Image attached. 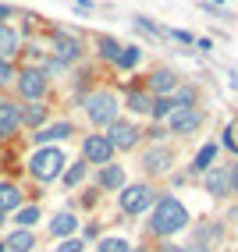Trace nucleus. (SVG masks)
Here are the masks:
<instances>
[{"instance_id": "1", "label": "nucleus", "mask_w": 238, "mask_h": 252, "mask_svg": "<svg viewBox=\"0 0 238 252\" xmlns=\"http://www.w3.org/2000/svg\"><path fill=\"white\" fill-rule=\"evenodd\" d=\"M153 231L157 234H174V231H181L185 224H189V210H185L174 195H164L157 206H153Z\"/></svg>"}, {"instance_id": "2", "label": "nucleus", "mask_w": 238, "mask_h": 252, "mask_svg": "<svg viewBox=\"0 0 238 252\" xmlns=\"http://www.w3.org/2000/svg\"><path fill=\"white\" fill-rule=\"evenodd\" d=\"M29 171H32L36 181H54L64 171V153L54 149V146H43V149H36V157L29 160Z\"/></svg>"}, {"instance_id": "3", "label": "nucleus", "mask_w": 238, "mask_h": 252, "mask_svg": "<svg viewBox=\"0 0 238 252\" xmlns=\"http://www.w3.org/2000/svg\"><path fill=\"white\" fill-rule=\"evenodd\" d=\"M86 114H89L93 125H114L117 121V99H114V93H107V89L93 93L86 99Z\"/></svg>"}, {"instance_id": "4", "label": "nucleus", "mask_w": 238, "mask_h": 252, "mask_svg": "<svg viewBox=\"0 0 238 252\" xmlns=\"http://www.w3.org/2000/svg\"><path fill=\"white\" fill-rule=\"evenodd\" d=\"M157 203V192L149 189V185H125L121 189V210L125 213H142Z\"/></svg>"}, {"instance_id": "5", "label": "nucleus", "mask_w": 238, "mask_h": 252, "mask_svg": "<svg viewBox=\"0 0 238 252\" xmlns=\"http://www.w3.org/2000/svg\"><path fill=\"white\" fill-rule=\"evenodd\" d=\"M82 153H86V160L89 163H110V157H114V146H110V139L107 135H86V142H82Z\"/></svg>"}, {"instance_id": "6", "label": "nucleus", "mask_w": 238, "mask_h": 252, "mask_svg": "<svg viewBox=\"0 0 238 252\" xmlns=\"http://www.w3.org/2000/svg\"><path fill=\"white\" fill-rule=\"evenodd\" d=\"M18 93L25 96V99H36L46 93V71H39V68H29V71H22L18 75Z\"/></svg>"}, {"instance_id": "7", "label": "nucleus", "mask_w": 238, "mask_h": 252, "mask_svg": "<svg viewBox=\"0 0 238 252\" xmlns=\"http://www.w3.org/2000/svg\"><path fill=\"white\" fill-rule=\"evenodd\" d=\"M107 139H110V146H114V149H132L135 142L142 139V131L135 128L132 121H114V125H110V135H107Z\"/></svg>"}, {"instance_id": "8", "label": "nucleus", "mask_w": 238, "mask_h": 252, "mask_svg": "<svg viewBox=\"0 0 238 252\" xmlns=\"http://www.w3.org/2000/svg\"><path fill=\"white\" fill-rule=\"evenodd\" d=\"M199 125H203V114H199L196 107L174 110V114H171V131H178V135H185V131H196Z\"/></svg>"}, {"instance_id": "9", "label": "nucleus", "mask_w": 238, "mask_h": 252, "mask_svg": "<svg viewBox=\"0 0 238 252\" xmlns=\"http://www.w3.org/2000/svg\"><path fill=\"white\" fill-rule=\"evenodd\" d=\"M206 192L210 195H228L231 192V171L228 167H210L206 171Z\"/></svg>"}, {"instance_id": "10", "label": "nucleus", "mask_w": 238, "mask_h": 252, "mask_svg": "<svg viewBox=\"0 0 238 252\" xmlns=\"http://www.w3.org/2000/svg\"><path fill=\"white\" fill-rule=\"evenodd\" d=\"M54 46H57V61H61V64L78 61V54H82V50H78V39L68 36V32H57V36H54Z\"/></svg>"}, {"instance_id": "11", "label": "nucleus", "mask_w": 238, "mask_h": 252, "mask_svg": "<svg viewBox=\"0 0 238 252\" xmlns=\"http://www.w3.org/2000/svg\"><path fill=\"white\" fill-rule=\"evenodd\" d=\"M18 125H22V107H14V103H7V99H4V103H0V139L11 135Z\"/></svg>"}, {"instance_id": "12", "label": "nucleus", "mask_w": 238, "mask_h": 252, "mask_svg": "<svg viewBox=\"0 0 238 252\" xmlns=\"http://www.w3.org/2000/svg\"><path fill=\"white\" fill-rule=\"evenodd\" d=\"M142 167L149 174H164L167 167H171V153H167V149H149V153L142 157Z\"/></svg>"}, {"instance_id": "13", "label": "nucleus", "mask_w": 238, "mask_h": 252, "mask_svg": "<svg viewBox=\"0 0 238 252\" xmlns=\"http://www.w3.org/2000/svg\"><path fill=\"white\" fill-rule=\"evenodd\" d=\"M71 125H68V121H61V125H50V128H43V131H36V135H32V139H36V142H57V139H68V135H71Z\"/></svg>"}, {"instance_id": "14", "label": "nucleus", "mask_w": 238, "mask_h": 252, "mask_svg": "<svg viewBox=\"0 0 238 252\" xmlns=\"http://www.w3.org/2000/svg\"><path fill=\"white\" fill-rule=\"evenodd\" d=\"M7 210H22V192L14 185L0 181V213H7Z\"/></svg>"}, {"instance_id": "15", "label": "nucleus", "mask_w": 238, "mask_h": 252, "mask_svg": "<svg viewBox=\"0 0 238 252\" xmlns=\"http://www.w3.org/2000/svg\"><path fill=\"white\" fill-rule=\"evenodd\" d=\"M100 189H125V171L117 163H107L100 171Z\"/></svg>"}, {"instance_id": "16", "label": "nucleus", "mask_w": 238, "mask_h": 252, "mask_svg": "<svg viewBox=\"0 0 238 252\" xmlns=\"http://www.w3.org/2000/svg\"><path fill=\"white\" fill-rule=\"evenodd\" d=\"M75 227H78L75 213H57L54 220H50V231H54V234H61V238H68V234H75Z\"/></svg>"}, {"instance_id": "17", "label": "nucleus", "mask_w": 238, "mask_h": 252, "mask_svg": "<svg viewBox=\"0 0 238 252\" xmlns=\"http://www.w3.org/2000/svg\"><path fill=\"white\" fill-rule=\"evenodd\" d=\"M14 50H18V32L7 29V25H0V61H7Z\"/></svg>"}, {"instance_id": "18", "label": "nucleus", "mask_w": 238, "mask_h": 252, "mask_svg": "<svg viewBox=\"0 0 238 252\" xmlns=\"http://www.w3.org/2000/svg\"><path fill=\"white\" fill-rule=\"evenodd\" d=\"M32 245H36L32 231H14L11 238H7V249H11V252H32Z\"/></svg>"}, {"instance_id": "19", "label": "nucleus", "mask_w": 238, "mask_h": 252, "mask_svg": "<svg viewBox=\"0 0 238 252\" xmlns=\"http://www.w3.org/2000/svg\"><path fill=\"white\" fill-rule=\"evenodd\" d=\"M46 121V107H39V103H29V107H22V125H43Z\"/></svg>"}, {"instance_id": "20", "label": "nucleus", "mask_w": 238, "mask_h": 252, "mask_svg": "<svg viewBox=\"0 0 238 252\" xmlns=\"http://www.w3.org/2000/svg\"><path fill=\"white\" fill-rule=\"evenodd\" d=\"M149 86L157 89V93H171V89L178 86V78H174L171 71H153V78H149Z\"/></svg>"}, {"instance_id": "21", "label": "nucleus", "mask_w": 238, "mask_h": 252, "mask_svg": "<svg viewBox=\"0 0 238 252\" xmlns=\"http://www.w3.org/2000/svg\"><path fill=\"white\" fill-rule=\"evenodd\" d=\"M142 61V50L139 46H121V57H117V68H135Z\"/></svg>"}, {"instance_id": "22", "label": "nucleus", "mask_w": 238, "mask_h": 252, "mask_svg": "<svg viewBox=\"0 0 238 252\" xmlns=\"http://www.w3.org/2000/svg\"><path fill=\"white\" fill-rule=\"evenodd\" d=\"M178 107H174V99H167V96H160V99H153V107H149V114L153 117H157V121H160V117H171Z\"/></svg>"}, {"instance_id": "23", "label": "nucleus", "mask_w": 238, "mask_h": 252, "mask_svg": "<svg viewBox=\"0 0 238 252\" xmlns=\"http://www.w3.org/2000/svg\"><path fill=\"white\" fill-rule=\"evenodd\" d=\"M213 160H217V146L210 142V146H203V149H199V157H196V171H210Z\"/></svg>"}, {"instance_id": "24", "label": "nucleus", "mask_w": 238, "mask_h": 252, "mask_svg": "<svg viewBox=\"0 0 238 252\" xmlns=\"http://www.w3.org/2000/svg\"><path fill=\"white\" fill-rule=\"evenodd\" d=\"M100 54L117 64V57H121V46H117V39H110V36H100Z\"/></svg>"}, {"instance_id": "25", "label": "nucleus", "mask_w": 238, "mask_h": 252, "mask_svg": "<svg viewBox=\"0 0 238 252\" xmlns=\"http://www.w3.org/2000/svg\"><path fill=\"white\" fill-rule=\"evenodd\" d=\"M128 107H132V114H146L153 103H149L146 93H128Z\"/></svg>"}, {"instance_id": "26", "label": "nucleus", "mask_w": 238, "mask_h": 252, "mask_svg": "<svg viewBox=\"0 0 238 252\" xmlns=\"http://www.w3.org/2000/svg\"><path fill=\"white\" fill-rule=\"evenodd\" d=\"M82 178H86V163H71V167L64 171V185H68V189H75Z\"/></svg>"}, {"instance_id": "27", "label": "nucleus", "mask_w": 238, "mask_h": 252, "mask_svg": "<svg viewBox=\"0 0 238 252\" xmlns=\"http://www.w3.org/2000/svg\"><path fill=\"white\" fill-rule=\"evenodd\" d=\"M36 220H39V210H36V206H22V210H18V224H22V231H29Z\"/></svg>"}, {"instance_id": "28", "label": "nucleus", "mask_w": 238, "mask_h": 252, "mask_svg": "<svg viewBox=\"0 0 238 252\" xmlns=\"http://www.w3.org/2000/svg\"><path fill=\"white\" fill-rule=\"evenodd\" d=\"M100 252H128V245L121 238H107L103 245H100Z\"/></svg>"}, {"instance_id": "29", "label": "nucleus", "mask_w": 238, "mask_h": 252, "mask_svg": "<svg viewBox=\"0 0 238 252\" xmlns=\"http://www.w3.org/2000/svg\"><path fill=\"white\" fill-rule=\"evenodd\" d=\"M57 252H82V242H78V238H64Z\"/></svg>"}, {"instance_id": "30", "label": "nucleus", "mask_w": 238, "mask_h": 252, "mask_svg": "<svg viewBox=\"0 0 238 252\" xmlns=\"http://www.w3.org/2000/svg\"><path fill=\"white\" fill-rule=\"evenodd\" d=\"M11 78H14V71H11V64H7V61H0V86H7Z\"/></svg>"}, {"instance_id": "31", "label": "nucleus", "mask_w": 238, "mask_h": 252, "mask_svg": "<svg viewBox=\"0 0 238 252\" xmlns=\"http://www.w3.org/2000/svg\"><path fill=\"white\" fill-rule=\"evenodd\" d=\"M174 39H181V43H196L192 32H174Z\"/></svg>"}, {"instance_id": "32", "label": "nucleus", "mask_w": 238, "mask_h": 252, "mask_svg": "<svg viewBox=\"0 0 238 252\" xmlns=\"http://www.w3.org/2000/svg\"><path fill=\"white\" fill-rule=\"evenodd\" d=\"M231 192H238V163L231 167Z\"/></svg>"}, {"instance_id": "33", "label": "nucleus", "mask_w": 238, "mask_h": 252, "mask_svg": "<svg viewBox=\"0 0 238 252\" xmlns=\"http://www.w3.org/2000/svg\"><path fill=\"white\" fill-rule=\"evenodd\" d=\"M7 14H11V7H4V4H0V25H4V18H7Z\"/></svg>"}, {"instance_id": "34", "label": "nucleus", "mask_w": 238, "mask_h": 252, "mask_svg": "<svg viewBox=\"0 0 238 252\" xmlns=\"http://www.w3.org/2000/svg\"><path fill=\"white\" fill-rule=\"evenodd\" d=\"M164 252H189V249H181V245H167Z\"/></svg>"}, {"instance_id": "35", "label": "nucleus", "mask_w": 238, "mask_h": 252, "mask_svg": "<svg viewBox=\"0 0 238 252\" xmlns=\"http://www.w3.org/2000/svg\"><path fill=\"white\" fill-rule=\"evenodd\" d=\"M78 4H82V7H89V0H78Z\"/></svg>"}, {"instance_id": "36", "label": "nucleus", "mask_w": 238, "mask_h": 252, "mask_svg": "<svg viewBox=\"0 0 238 252\" xmlns=\"http://www.w3.org/2000/svg\"><path fill=\"white\" fill-rule=\"evenodd\" d=\"M189 252H206V249H189Z\"/></svg>"}, {"instance_id": "37", "label": "nucleus", "mask_w": 238, "mask_h": 252, "mask_svg": "<svg viewBox=\"0 0 238 252\" xmlns=\"http://www.w3.org/2000/svg\"><path fill=\"white\" fill-rule=\"evenodd\" d=\"M4 249H7V245H4V242H0V252H4Z\"/></svg>"}, {"instance_id": "38", "label": "nucleus", "mask_w": 238, "mask_h": 252, "mask_svg": "<svg viewBox=\"0 0 238 252\" xmlns=\"http://www.w3.org/2000/svg\"><path fill=\"white\" fill-rule=\"evenodd\" d=\"M0 224H4V213H0Z\"/></svg>"}, {"instance_id": "39", "label": "nucleus", "mask_w": 238, "mask_h": 252, "mask_svg": "<svg viewBox=\"0 0 238 252\" xmlns=\"http://www.w3.org/2000/svg\"><path fill=\"white\" fill-rule=\"evenodd\" d=\"M235 135H238V128H235Z\"/></svg>"}]
</instances>
